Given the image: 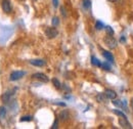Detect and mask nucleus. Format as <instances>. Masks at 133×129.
<instances>
[{
  "label": "nucleus",
  "instance_id": "f257e3e1",
  "mask_svg": "<svg viewBox=\"0 0 133 129\" xmlns=\"http://www.w3.org/2000/svg\"><path fill=\"white\" fill-rule=\"evenodd\" d=\"M104 43L109 48L111 49H115L118 46V41L113 37V35H108L104 38Z\"/></svg>",
  "mask_w": 133,
  "mask_h": 129
},
{
  "label": "nucleus",
  "instance_id": "f03ea898",
  "mask_svg": "<svg viewBox=\"0 0 133 129\" xmlns=\"http://www.w3.org/2000/svg\"><path fill=\"white\" fill-rule=\"evenodd\" d=\"M25 75H26V72H24V71H14V72H11V73H10L9 80L10 81L19 80V79H21V78H23Z\"/></svg>",
  "mask_w": 133,
  "mask_h": 129
},
{
  "label": "nucleus",
  "instance_id": "7ed1b4c3",
  "mask_svg": "<svg viewBox=\"0 0 133 129\" xmlns=\"http://www.w3.org/2000/svg\"><path fill=\"white\" fill-rule=\"evenodd\" d=\"M45 34H46L47 38L52 39V38H55L58 35V31L55 29V27H49L45 30Z\"/></svg>",
  "mask_w": 133,
  "mask_h": 129
},
{
  "label": "nucleus",
  "instance_id": "20e7f679",
  "mask_svg": "<svg viewBox=\"0 0 133 129\" xmlns=\"http://www.w3.org/2000/svg\"><path fill=\"white\" fill-rule=\"evenodd\" d=\"M1 7L5 14H10L11 12V4L9 0H2L1 2Z\"/></svg>",
  "mask_w": 133,
  "mask_h": 129
},
{
  "label": "nucleus",
  "instance_id": "39448f33",
  "mask_svg": "<svg viewBox=\"0 0 133 129\" xmlns=\"http://www.w3.org/2000/svg\"><path fill=\"white\" fill-rule=\"evenodd\" d=\"M32 78L36 79V80H40L41 82H48L49 81L48 77L43 73H35L32 75Z\"/></svg>",
  "mask_w": 133,
  "mask_h": 129
},
{
  "label": "nucleus",
  "instance_id": "423d86ee",
  "mask_svg": "<svg viewBox=\"0 0 133 129\" xmlns=\"http://www.w3.org/2000/svg\"><path fill=\"white\" fill-rule=\"evenodd\" d=\"M119 124H120V126L122 127V128H132V126H131V124L128 122V120H127V118H123V117H121L120 119H119Z\"/></svg>",
  "mask_w": 133,
  "mask_h": 129
},
{
  "label": "nucleus",
  "instance_id": "0eeeda50",
  "mask_svg": "<svg viewBox=\"0 0 133 129\" xmlns=\"http://www.w3.org/2000/svg\"><path fill=\"white\" fill-rule=\"evenodd\" d=\"M102 55H103V57H104L109 63L114 64V56H113L112 52L107 51V50H103V51H102Z\"/></svg>",
  "mask_w": 133,
  "mask_h": 129
},
{
  "label": "nucleus",
  "instance_id": "6e6552de",
  "mask_svg": "<svg viewBox=\"0 0 133 129\" xmlns=\"http://www.w3.org/2000/svg\"><path fill=\"white\" fill-rule=\"evenodd\" d=\"M30 64L35 66V67H44L46 64V62L44 60H31Z\"/></svg>",
  "mask_w": 133,
  "mask_h": 129
},
{
  "label": "nucleus",
  "instance_id": "1a4fd4ad",
  "mask_svg": "<svg viewBox=\"0 0 133 129\" xmlns=\"http://www.w3.org/2000/svg\"><path fill=\"white\" fill-rule=\"evenodd\" d=\"M104 94L107 95V97H108L109 99H115L117 97L116 91H114V90H112V89H105V90H104Z\"/></svg>",
  "mask_w": 133,
  "mask_h": 129
},
{
  "label": "nucleus",
  "instance_id": "9d476101",
  "mask_svg": "<svg viewBox=\"0 0 133 129\" xmlns=\"http://www.w3.org/2000/svg\"><path fill=\"white\" fill-rule=\"evenodd\" d=\"M12 94H14V91H6L5 93H3L2 96H1L2 101H3V102H8V101L10 100V97H11Z\"/></svg>",
  "mask_w": 133,
  "mask_h": 129
},
{
  "label": "nucleus",
  "instance_id": "9b49d317",
  "mask_svg": "<svg viewBox=\"0 0 133 129\" xmlns=\"http://www.w3.org/2000/svg\"><path fill=\"white\" fill-rule=\"evenodd\" d=\"M69 118H70V114L69 112L66 111V110H64V111H62L61 113H59V119L62 120V121H66V120H69Z\"/></svg>",
  "mask_w": 133,
  "mask_h": 129
},
{
  "label": "nucleus",
  "instance_id": "f8f14e48",
  "mask_svg": "<svg viewBox=\"0 0 133 129\" xmlns=\"http://www.w3.org/2000/svg\"><path fill=\"white\" fill-rule=\"evenodd\" d=\"M113 104L117 106V107H120V109H125L126 108V105H125V101H121V100H117L116 98L113 99Z\"/></svg>",
  "mask_w": 133,
  "mask_h": 129
},
{
  "label": "nucleus",
  "instance_id": "ddd939ff",
  "mask_svg": "<svg viewBox=\"0 0 133 129\" xmlns=\"http://www.w3.org/2000/svg\"><path fill=\"white\" fill-rule=\"evenodd\" d=\"M107 95L104 94V93H98L97 95H96V100L98 101V102H103V101H105L107 100Z\"/></svg>",
  "mask_w": 133,
  "mask_h": 129
},
{
  "label": "nucleus",
  "instance_id": "4468645a",
  "mask_svg": "<svg viewBox=\"0 0 133 129\" xmlns=\"http://www.w3.org/2000/svg\"><path fill=\"white\" fill-rule=\"evenodd\" d=\"M91 64H93V66H95V67H101V63H100L94 55L91 56Z\"/></svg>",
  "mask_w": 133,
  "mask_h": 129
},
{
  "label": "nucleus",
  "instance_id": "2eb2a0df",
  "mask_svg": "<svg viewBox=\"0 0 133 129\" xmlns=\"http://www.w3.org/2000/svg\"><path fill=\"white\" fill-rule=\"evenodd\" d=\"M52 83H53V85L55 86L56 89H61V88H62V84H61V82L57 80L56 78H53V79H52Z\"/></svg>",
  "mask_w": 133,
  "mask_h": 129
},
{
  "label": "nucleus",
  "instance_id": "dca6fc26",
  "mask_svg": "<svg viewBox=\"0 0 133 129\" xmlns=\"http://www.w3.org/2000/svg\"><path fill=\"white\" fill-rule=\"evenodd\" d=\"M113 113L115 114V115H117V116H119V117H123V118H127L126 117V115L123 113L122 111H120V110H117V109H115V110H113Z\"/></svg>",
  "mask_w": 133,
  "mask_h": 129
},
{
  "label": "nucleus",
  "instance_id": "f3484780",
  "mask_svg": "<svg viewBox=\"0 0 133 129\" xmlns=\"http://www.w3.org/2000/svg\"><path fill=\"white\" fill-rule=\"evenodd\" d=\"M83 7L85 9H89V8L91 7V1H90V0H84Z\"/></svg>",
  "mask_w": 133,
  "mask_h": 129
},
{
  "label": "nucleus",
  "instance_id": "a211bd4d",
  "mask_svg": "<svg viewBox=\"0 0 133 129\" xmlns=\"http://www.w3.org/2000/svg\"><path fill=\"white\" fill-rule=\"evenodd\" d=\"M6 116V109L4 107H0V119L5 118Z\"/></svg>",
  "mask_w": 133,
  "mask_h": 129
},
{
  "label": "nucleus",
  "instance_id": "6ab92c4d",
  "mask_svg": "<svg viewBox=\"0 0 133 129\" xmlns=\"http://www.w3.org/2000/svg\"><path fill=\"white\" fill-rule=\"evenodd\" d=\"M104 28V25L100 22V21H97L96 23H95V29L96 30H101V29H103Z\"/></svg>",
  "mask_w": 133,
  "mask_h": 129
},
{
  "label": "nucleus",
  "instance_id": "aec40b11",
  "mask_svg": "<svg viewBox=\"0 0 133 129\" xmlns=\"http://www.w3.org/2000/svg\"><path fill=\"white\" fill-rule=\"evenodd\" d=\"M33 117L32 116H24L21 118V122H26V121H32Z\"/></svg>",
  "mask_w": 133,
  "mask_h": 129
},
{
  "label": "nucleus",
  "instance_id": "412c9836",
  "mask_svg": "<svg viewBox=\"0 0 133 129\" xmlns=\"http://www.w3.org/2000/svg\"><path fill=\"white\" fill-rule=\"evenodd\" d=\"M104 29H105V32H107V34H108V35H114V33H115V32H114V30H113V28H112V27L107 26Z\"/></svg>",
  "mask_w": 133,
  "mask_h": 129
},
{
  "label": "nucleus",
  "instance_id": "4be33fe9",
  "mask_svg": "<svg viewBox=\"0 0 133 129\" xmlns=\"http://www.w3.org/2000/svg\"><path fill=\"white\" fill-rule=\"evenodd\" d=\"M58 24H59V18L57 16H54L52 18V26L53 27H56V26H58Z\"/></svg>",
  "mask_w": 133,
  "mask_h": 129
},
{
  "label": "nucleus",
  "instance_id": "5701e85b",
  "mask_svg": "<svg viewBox=\"0 0 133 129\" xmlns=\"http://www.w3.org/2000/svg\"><path fill=\"white\" fill-rule=\"evenodd\" d=\"M101 68H102L103 70H105V71H110V70H111V66H110V64H108V63L101 64Z\"/></svg>",
  "mask_w": 133,
  "mask_h": 129
},
{
  "label": "nucleus",
  "instance_id": "b1692460",
  "mask_svg": "<svg viewBox=\"0 0 133 129\" xmlns=\"http://www.w3.org/2000/svg\"><path fill=\"white\" fill-rule=\"evenodd\" d=\"M61 12H62V15H63L64 17H66V10L64 6H62V7H61Z\"/></svg>",
  "mask_w": 133,
  "mask_h": 129
},
{
  "label": "nucleus",
  "instance_id": "393cba45",
  "mask_svg": "<svg viewBox=\"0 0 133 129\" xmlns=\"http://www.w3.org/2000/svg\"><path fill=\"white\" fill-rule=\"evenodd\" d=\"M57 127H58V120H55V121H54V123H53V125L51 126V128L56 129Z\"/></svg>",
  "mask_w": 133,
  "mask_h": 129
},
{
  "label": "nucleus",
  "instance_id": "a878e982",
  "mask_svg": "<svg viewBox=\"0 0 133 129\" xmlns=\"http://www.w3.org/2000/svg\"><path fill=\"white\" fill-rule=\"evenodd\" d=\"M52 3H53L54 8H56V7L58 6V0H52Z\"/></svg>",
  "mask_w": 133,
  "mask_h": 129
},
{
  "label": "nucleus",
  "instance_id": "bb28decb",
  "mask_svg": "<svg viewBox=\"0 0 133 129\" xmlns=\"http://www.w3.org/2000/svg\"><path fill=\"white\" fill-rule=\"evenodd\" d=\"M56 105L62 106V107H66V104H65V102H56Z\"/></svg>",
  "mask_w": 133,
  "mask_h": 129
},
{
  "label": "nucleus",
  "instance_id": "cd10ccee",
  "mask_svg": "<svg viewBox=\"0 0 133 129\" xmlns=\"http://www.w3.org/2000/svg\"><path fill=\"white\" fill-rule=\"evenodd\" d=\"M120 41H121V42H125V37H124V36H123V37H121Z\"/></svg>",
  "mask_w": 133,
  "mask_h": 129
},
{
  "label": "nucleus",
  "instance_id": "c85d7f7f",
  "mask_svg": "<svg viewBox=\"0 0 133 129\" xmlns=\"http://www.w3.org/2000/svg\"><path fill=\"white\" fill-rule=\"evenodd\" d=\"M130 106H131V108L133 109V98L131 99V101H130Z\"/></svg>",
  "mask_w": 133,
  "mask_h": 129
},
{
  "label": "nucleus",
  "instance_id": "c756f323",
  "mask_svg": "<svg viewBox=\"0 0 133 129\" xmlns=\"http://www.w3.org/2000/svg\"><path fill=\"white\" fill-rule=\"evenodd\" d=\"M108 1H110V2H116L117 0H108Z\"/></svg>",
  "mask_w": 133,
  "mask_h": 129
},
{
  "label": "nucleus",
  "instance_id": "7c9ffc66",
  "mask_svg": "<svg viewBox=\"0 0 133 129\" xmlns=\"http://www.w3.org/2000/svg\"><path fill=\"white\" fill-rule=\"evenodd\" d=\"M34 1H36V0H34Z\"/></svg>",
  "mask_w": 133,
  "mask_h": 129
}]
</instances>
